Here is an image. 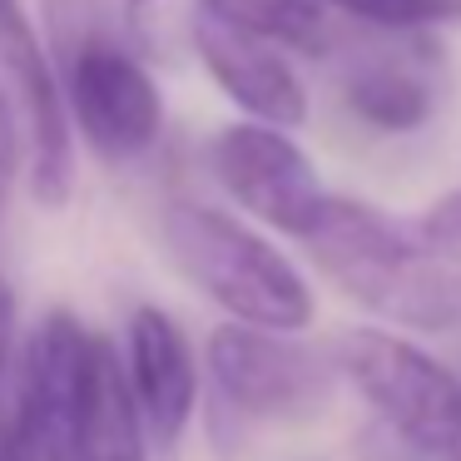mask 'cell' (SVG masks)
<instances>
[{
  "instance_id": "cell-10",
  "label": "cell",
  "mask_w": 461,
  "mask_h": 461,
  "mask_svg": "<svg viewBox=\"0 0 461 461\" xmlns=\"http://www.w3.org/2000/svg\"><path fill=\"white\" fill-rule=\"evenodd\" d=\"M431 35H377V45L338 65V104L357 130L402 140L437 114V75L427 60Z\"/></svg>"
},
{
  "instance_id": "cell-12",
  "label": "cell",
  "mask_w": 461,
  "mask_h": 461,
  "mask_svg": "<svg viewBox=\"0 0 461 461\" xmlns=\"http://www.w3.org/2000/svg\"><path fill=\"white\" fill-rule=\"evenodd\" d=\"M70 461H144V417L134 407L120 352L100 332H95L90 362H85V392H80V417H75Z\"/></svg>"
},
{
  "instance_id": "cell-8",
  "label": "cell",
  "mask_w": 461,
  "mask_h": 461,
  "mask_svg": "<svg viewBox=\"0 0 461 461\" xmlns=\"http://www.w3.org/2000/svg\"><path fill=\"white\" fill-rule=\"evenodd\" d=\"M209 377L223 402L263 421H298L328 402L332 362L293 342V332L253 328V322H219L209 332Z\"/></svg>"
},
{
  "instance_id": "cell-1",
  "label": "cell",
  "mask_w": 461,
  "mask_h": 461,
  "mask_svg": "<svg viewBox=\"0 0 461 461\" xmlns=\"http://www.w3.org/2000/svg\"><path fill=\"white\" fill-rule=\"evenodd\" d=\"M41 35L55 65L75 144L104 169H134L164 140L169 104L120 0H41Z\"/></svg>"
},
{
  "instance_id": "cell-19",
  "label": "cell",
  "mask_w": 461,
  "mask_h": 461,
  "mask_svg": "<svg viewBox=\"0 0 461 461\" xmlns=\"http://www.w3.org/2000/svg\"><path fill=\"white\" fill-rule=\"evenodd\" d=\"M451 461H461V441H456V451H451Z\"/></svg>"
},
{
  "instance_id": "cell-13",
  "label": "cell",
  "mask_w": 461,
  "mask_h": 461,
  "mask_svg": "<svg viewBox=\"0 0 461 461\" xmlns=\"http://www.w3.org/2000/svg\"><path fill=\"white\" fill-rule=\"evenodd\" d=\"M194 11L249 35L283 45L293 55H328L332 50V11L322 0H194Z\"/></svg>"
},
{
  "instance_id": "cell-16",
  "label": "cell",
  "mask_w": 461,
  "mask_h": 461,
  "mask_svg": "<svg viewBox=\"0 0 461 461\" xmlns=\"http://www.w3.org/2000/svg\"><path fill=\"white\" fill-rule=\"evenodd\" d=\"M421 229H427L431 239H441V243H456V249H461V189L441 194V199L431 203L427 213H421Z\"/></svg>"
},
{
  "instance_id": "cell-5",
  "label": "cell",
  "mask_w": 461,
  "mask_h": 461,
  "mask_svg": "<svg viewBox=\"0 0 461 461\" xmlns=\"http://www.w3.org/2000/svg\"><path fill=\"white\" fill-rule=\"evenodd\" d=\"M203 164L223 199L268 233L303 239L332 199L318 159L298 144V134L263 120H229L213 130V140L203 144Z\"/></svg>"
},
{
  "instance_id": "cell-4",
  "label": "cell",
  "mask_w": 461,
  "mask_h": 461,
  "mask_svg": "<svg viewBox=\"0 0 461 461\" xmlns=\"http://www.w3.org/2000/svg\"><path fill=\"white\" fill-rule=\"evenodd\" d=\"M338 367L382 421L427 456L451 461L461 441V377L387 328H352L338 342Z\"/></svg>"
},
{
  "instance_id": "cell-9",
  "label": "cell",
  "mask_w": 461,
  "mask_h": 461,
  "mask_svg": "<svg viewBox=\"0 0 461 461\" xmlns=\"http://www.w3.org/2000/svg\"><path fill=\"white\" fill-rule=\"evenodd\" d=\"M189 45L203 65L209 85L239 110V120H263L278 130H303L312 114L308 80L293 65V50L249 35L239 25H223L213 15H189Z\"/></svg>"
},
{
  "instance_id": "cell-7",
  "label": "cell",
  "mask_w": 461,
  "mask_h": 461,
  "mask_svg": "<svg viewBox=\"0 0 461 461\" xmlns=\"http://www.w3.org/2000/svg\"><path fill=\"white\" fill-rule=\"evenodd\" d=\"M0 80L11 85L25 124V184L41 209H65L75 194L80 144L70 134L55 65L25 0H0Z\"/></svg>"
},
{
  "instance_id": "cell-18",
  "label": "cell",
  "mask_w": 461,
  "mask_h": 461,
  "mask_svg": "<svg viewBox=\"0 0 461 461\" xmlns=\"http://www.w3.org/2000/svg\"><path fill=\"white\" fill-rule=\"evenodd\" d=\"M120 5H124V11H130V21L140 25V21H144V11H149L154 0H120Z\"/></svg>"
},
{
  "instance_id": "cell-15",
  "label": "cell",
  "mask_w": 461,
  "mask_h": 461,
  "mask_svg": "<svg viewBox=\"0 0 461 461\" xmlns=\"http://www.w3.org/2000/svg\"><path fill=\"white\" fill-rule=\"evenodd\" d=\"M21 174H25V124H21V110H15L11 85L0 80V219L11 209Z\"/></svg>"
},
{
  "instance_id": "cell-11",
  "label": "cell",
  "mask_w": 461,
  "mask_h": 461,
  "mask_svg": "<svg viewBox=\"0 0 461 461\" xmlns=\"http://www.w3.org/2000/svg\"><path fill=\"white\" fill-rule=\"evenodd\" d=\"M124 377H130L134 407H140L149 431L174 441L189 427L194 402H199L194 348L179 322L164 308H154V303L130 312V328H124Z\"/></svg>"
},
{
  "instance_id": "cell-14",
  "label": "cell",
  "mask_w": 461,
  "mask_h": 461,
  "mask_svg": "<svg viewBox=\"0 0 461 461\" xmlns=\"http://www.w3.org/2000/svg\"><path fill=\"white\" fill-rule=\"evenodd\" d=\"M322 5L372 35H437L461 25V0H322Z\"/></svg>"
},
{
  "instance_id": "cell-3",
  "label": "cell",
  "mask_w": 461,
  "mask_h": 461,
  "mask_svg": "<svg viewBox=\"0 0 461 461\" xmlns=\"http://www.w3.org/2000/svg\"><path fill=\"white\" fill-rule=\"evenodd\" d=\"M169 263L233 322L303 332L318 312L303 268L253 219L203 199H169L159 209Z\"/></svg>"
},
{
  "instance_id": "cell-6",
  "label": "cell",
  "mask_w": 461,
  "mask_h": 461,
  "mask_svg": "<svg viewBox=\"0 0 461 461\" xmlns=\"http://www.w3.org/2000/svg\"><path fill=\"white\" fill-rule=\"evenodd\" d=\"M90 342L95 332L75 312L55 308L41 318L25 348L15 407L0 417V461H70Z\"/></svg>"
},
{
  "instance_id": "cell-17",
  "label": "cell",
  "mask_w": 461,
  "mask_h": 461,
  "mask_svg": "<svg viewBox=\"0 0 461 461\" xmlns=\"http://www.w3.org/2000/svg\"><path fill=\"white\" fill-rule=\"evenodd\" d=\"M15 288L11 278L0 273V372H5V362H11V342H15Z\"/></svg>"
},
{
  "instance_id": "cell-2",
  "label": "cell",
  "mask_w": 461,
  "mask_h": 461,
  "mask_svg": "<svg viewBox=\"0 0 461 461\" xmlns=\"http://www.w3.org/2000/svg\"><path fill=\"white\" fill-rule=\"evenodd\" d=\"M298 243L322 278L377 318L411 332L461 328V249L431 239L421 223H397L377 203L332 194Z\"/></svg>"
}]
</instances>
